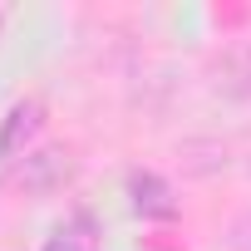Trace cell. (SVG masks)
<instances>
[{"label": "cell", "instance_id": "6da1fadb", "mask_svg": "<svg viewBox=\"0 0 251 251\" xmlns=\"http://www.w3.org/2000/svg\"><path fill=\"white\" fill-rule=\"evenodd\" d=\"M69 177H74V153H64V148H40L20 168V187L25 192H54Z\"/></svg>", "mask_w": 251, "mask_h": 251}, {"label": "cell", "instance_id": "7a4b0ae2", "mask_svg": "<svg viewBox=\"0 0 251 251\" xmlns=\"http://www.w3.org/2000/svg\"><path fill=\"white\" fill-rule=\"evenodd\" d=\"M40 123H45V103L40 99H20L5 113V123H0V158H15L20 143H30L40 133Z\"/></svg>", "mask_w": 251, "mask_h": 251}, {"label": "cell", "instance_id": "3957f363", "mask_svg": "<svg viewBox=\"0 0 251 251\" xmlns=\"http://www.w3.org/2000/svg\"><path fill=\"white\" fill-rule=\"evenodd\" d=\"M128 197H133V212H143V217H173L177 212L173 187L158 173H133L128 177Z\"/></svg>", "mask_w": 251, "mask_h": 251}, {"label": "cell", "instance_id": "277c9868", "mask_svg": "<svg viewBox=\"0 0 251 251\" xmlns=\"http://www.w3.org/2000/svg\"><path fill=\"white\" fill-rule=\"evenodd\" d=\"M40 251H103V246H99V236L89 231V222H74V226H59Z\"/></svg>", "mask_w": 251, "mask_h": 251}, {"label": "cell", "instance_id": "5b68a950", "mask_svg": "<svg viewBox=\"0 0 251 251\" xmlns=\"http://www.w3.org/2000/svg\"><path fill=\"white\" fill-rule=\"evenodd\" d=\"M226 246H231V251H251V212H241V217L231 222V231H226Z\"/></svg>", "mask_w": 251, "mask_h": 251}]
</instances>
